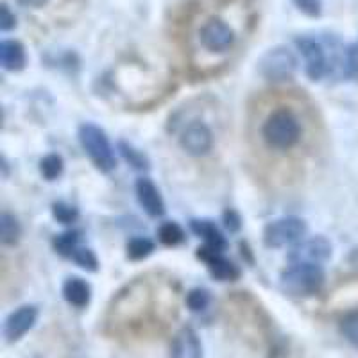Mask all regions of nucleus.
I'll list each match as a JSON object with an SVG mask.
<instances>
[{"instance_id": "obj_13", "label": "nucleus", "mask_w": 358, "mask_h": 358, "mask_svg": "<svg viewBox=\"0 0 358 358\" xmlns=\"http://www.w3.org/2000/svg\"><path fill=\"white\" fill-rule=\"evenodd\" d=\"M136 197L143 210L151 217H162L165 213V203L151 179L142 178L136 181Z\"/></svg>"}, {"instance_id": "obj_3", "label": "nucleus", "mask_w": 358, "mask_h": 358, "mask_svg": "<svg viewBox=\"0 0 358 358\" xmlns=\"http://www.w3.org/2000/svg\"><path fill=\"white\" fill-rule=\"evenodd\" d=\"M324 273L317 264H292L281 274V285L296 296H310L321 290Z\"/></svg>"}, {"instance_id": "obj_20", "label": "nucleus", "mask_w": 358, "mask_h": 358, "mask_svg": "<svg viewBox=\"0 0 358 358\" xmlns=\"http://www.w3.org/2000/svg\"><path fill=\"white\" fill-rule=\"evenodd\" d=\"M40 172L47 181H54L63 172V158L59 155H47L40 162Z\"/></svg>"}, {"instance_id": "obj_29", "label": "nucleus", "mask_w": 358, "mask_h": 358, "mask_svg": "<svg viewBox=\"0 0 358 358\" xmlns=\"http://www.w3.org/2000/svg\"><path fill=\"white\" fill-rule=\"evenodd\" d=\"M15 27H17V17L13 15L8 4H2V8H0V29L8 33Z\"/></svg>"}, {"instance_id": "obj_18", "label": "nucleus", "mask_w": 358, "mask_h": 358, "mask_svg": "<svg viewBox=\"0 0 358 358\" xmlns=\"http://www.w3.org/2000/svg\"><path fill=\"white\" fill-rule=\"evenodd\" d=\"M79 241H81V236H79L78 231H66L54 241V248H56V251L59 252L62 257L72 260L73 252L79 249Z\"/></svg>"}, {"instance_id": "obj_5", "label": "nucleus", "mask_w": 358, "mask_h": 358, "mask_svg": "<svg viewBox=\"0 0 358 358\" xmlns=\"http://www.w3.org/2000/svg\"><path fill=\"white\" fill-rule=\"evenodd\" d=\"M306 233V224L297 217H285L267 224L264 231V242L268 248H285L301 241Z\"/></svg>"}, {"instance_id": "obj_15", "label": "nucleus", "mask_w": 358, "mask_h": 358, "mask_svg": "<svg viewBox=\"0 0 358 358\" xmlns=\"http://www.w3.org/2000/svg\"><path fill=\"white\" fill-rule=\"evenodd\" d=\"M63 297L69 305L76 308H85L92 299V289L81 278H69L63 285Z\"/></svg>"}, {"instance_id": "obj_24", "label": "nucleus", "mask_w": 358, "mask_h": 358, "mask_svg": "<svg viewBox=\"0 0 358 358\" xmlns=\"http://www.w3.org/2000/svg\"><path fill=\"white\" fill-rule=\"evenodd\" d=\"M187 305L192 312H203L210 305V292L204 289H194L188 292Z\"/></svg>"}, {"instance_id": "obj_12", "label": "nucleus", "mask_w": 358, "mask_h": 358, "mask_svg": "<svg viewBox=\"0 0 358 358\" xmlns=\"http://www.w3.org/2000/svg\"><path fill=\"white\" fill-rule=\"evenodd\" d=\"M199 258L206 262L212 276L217 278L219 281H235L236 278L241 276L238 267L233 262H229L228 258H224L222 252H215L204 245L203 249H199Z\"/></svg>"}, {"instance_id": "obj_7", "label": "nucleus", "mask_w": 358, "mask_h": 358, "mask_svg": "<svg viewBox=\"0 0 358 358\" xmlns=\"http://www.w3.org/2000/svg\"><path fill=\"white\" fill-rule=\"evenodd\" d=\"M296 47L303 54L306 62V73L313 81H319L328 70V59H326L324 47L317 40L308 36L296 38Z\"/></svg>"}, {"instance_id": "obj_1", "label": "nucleus", "mask_w": 358, "mask_h": 358, "mask_svg": "<svg viewBox=\"0 0 358 358\" xmlns=\"http://www.w3.org/2000/svg\"><path fill=\"white\" fill-rule=\"evenodd\" d=\"M301 122L292 110H274L262 124V140L268 149L287 152L301 140Z\"/></svg>"}, {"instance_id": "obj_19", "label": "nucleus", "mask_w": 358, "mask_h": 358, "mask_svg": "<svg viewBox=\"0 0 358 358\" xmlns=\"http://www.w3.org/2000/svg\"><path fill=\"white\" fill-rule=\"evenodd\" d=\"M159 241L165 245H178L185 241V231L176 222H163L158 229Z\"/></svg>"}, {"instance_id": "obj_2", "label": "nucleus", "mask_w": 358, "mask_h": 358, "mask_svg": "<svg viewBox=\"0 0 358 358\" xmlns=\"http://www.w3.org/2000/svg\"><path fill=\"white\" fill-rule=\"evenodd\" d=\"M79 140L86 155L95 163V167L101 169L102 172H110L117 167L113 147L101 127L94 124H83L79 127Z\"/></svg>"}, {"instance_id": "obj_11", "label": "nucleus", "mask_w": 358, "mask_h": 358, "mask_svg": "<svg viewBox=\"0 0 358 358\" xmlns=\"http://www.w3.org/2000/svg\"><path fill=\"white\" fill-rule=\"evenodd\" d=\"M172 358H203V344L194 328L185 326L174 335L171 344Z\"/></svg>"}, {"instance_id": "obj_21", "label": "nucleus", "mask_w": 358, "mask_h": 358, "mask_svg": "<svg viewBox=\"0 0 358 358\" xmlns=\"http://www.w3.org/2000/svg\"><path fill=\"white\" fill-rule=\"evenodd\" d=\"M155 251V244H152L149 238H143V236H136V238H131L129 244H127V257L131 260H143L151 252Z\"/></svg>"}, {"instance_id": "obj_10", "label": "nucleus", "mask_w": 358, "mask_h": 358, "mask_svg": "<svg viewBox=\"0 0 358 358\" xmlns=\"http://www.w3.org/2000/svg\"><path fill=\"white\" fill-rule=\"evenodd\" d=\"M331 257V244L324 236H313L292 251L294 264H322Z\"/></svg>"}, {"instance_id": "obj_8", "label": "nucleus", "mask_w": 358, "mask_h": 358, "mask_svg": "<svg viewBox=\"0 0 358 358\" xmlns=\"http://www.w3.org/2000/svg\"><path fill=\"white\" fill-rule=\"evenodd\" d=\"M181 147L192 156H204L212 151L213 133L204 122H192L181 133Z\"/></svg>"}, {"instance_id": "obj_26", "label": "nucleus", "mask_w": 358, "mask_h": 358, "mask_svg": "<svg viewBox=\"0 0 358 358\" xmlns=\"http://www.w3.org/2000/svg\"><path fill=\"white\" fill-rule=\"evenodd\" d=\"M72 260L76 262V264H78L79 267L86 268V271H97L99 262H97V258H95L94 252L90 251V249L81 248V245H79L78 251L73 252Z\"/></svg>"}, {"instance_id": "obj_28", "label": "nucleus", "mask_w": 358, "mask_h": 358, "mask_svg": "<svg viewBox=\"0 0 358 358\" xmlns=\"http://www.w3.org/2000/svg\"><path fill=\"white\" fill-rule=\"evenodd\" d=\"M294 4L297 6V9L301 13H305L306 17H319L322 11L321 0H294Z\"/></svg>"}, {"instance_id": "obj_9", "label": "nucleus", "mask_w": 358, "mask_h": 358, "mask_svg": "<svg viewBox=\"0 0 358 358\" xmlns=\"http://www.w3.org/2000/svg\"><path fill=\"white\" fill-rule=\"evenodd\" d=\"M38 321V308L33 305H24L11 312L4 321V337L8 342H17L33 330Z\"/></svg>"}, {"instance_id": "obj_25", "label": "nucleus", "mask_w": 358, "mask_h": 358, "mask_svg": "<svg viewBox=\"0 0 358 358\" xmlns=\"http://www.w3.org/2000/svg\"><path fill=\"white\" fill-rule=\"evenodd\" d=\"M118 149H120V152H122L124 158H126L134 169H147L145 156H143L140 151H136L134 147H131L129 143L120 142L118 143Z\"/></svg>"}, {"instance_id": "obj_30", "label": "nucleus", "mask_w": 358, "mask_h": 358, "mask_svg": "<svg viewBox=\"0 0 358 358\" xmlns=\"http://www.w3.org/2000/svg\"><path fill=\"white\" fill-rule=\"evenodd\" d=\"M224 222H226V228L229 231H238L241 229V217L236 215L235 212H231V210L224 213Z\"/></svg>"}, {"instance_id": "obj_17", "label": "nucleus", "mask_w": 358, "mask_h": 358, "mask_svg": "<svg viewBox=\"0 0 358 358\" xmlns=\"http://www.w3.org/2000/svg\"><path fill=\"white\" fill-rule=\"evenodd\" d=\"M0 235H2V242L6 245L17 244L18 236H20V224L15 219V215L8 212L0 215Z\"/></svg>"}, {"instance_id": "obj_4", "label": "nucleus", "mask_w": 358, "mask_h": 358, "mask_svg": "<svg viewBox=\"0 0 358 358\" xmlns=\"http://www.w3.org/2000/svg\"><path fill=\"white\" fill-rule=\"evenodd\" d=\"M297 57L287 47H274L260 59V72L268 81H287L296 73Z\"/></svg>"}, {"instance_id": "obj_6", "label": "nucleus", "mask_w": 358, "mask_h": 358, "mask_svg": "<svg viewBox=\"0 0 358 358\" xmlns=\"http://www.w3.org/2000/svg\"><path fill=\"white\" fill-rule=\"evenodd\" d=\"M199 41L210 52H226L235 43V31L220 18H212L201 27Z\"/></svg>"}, {"instance_id": "obj_31", "label": "nucleus", "mask_w": 358, "mask_h": 358, "mask_svg": "<svg viewBox=\"0 0 358 358\" xmlns=\"http://www.w3.org/2000/svg\"><path fill=\"white\" fill-rule=\"evenodd\" d=\"M49 2V0H18V4L25 6V8H41Z\"/></svg>"}, {"instance_id": "obj_23", "label": "nucleus", "mask_w": 358, "mask_h": 358, "mask_svg": "<svg viewBox=\"0 0 358 358\" xmlns=\"http://www.w3.org/2000/svg\"><path fill=\"white\" fill-rule=\"evenodd\" d=\"M344 73L350 79L358 81V43H351L344 50Z\"/></svg>"}, {"instance_id": "obj_22", "label": "nucleus", "mask_w": 358, "mask_h": 358, "mask_svg": "<svg viewBox=\"0 0 358 358\" xmlns=\"http://www.w3.org/2000/svg\"><path fill=\"white\" fill-rule=\"evenodd\" d=\"M341 334L344 335L348 342H351L355 348H358V310L350 312L346 317L342 319Z\"/></svg>"}, {"instance_id": "obj_14", "label": "nucleus", "mask_w": 358, "mask_h": 358, "mask_svg": "<svg viewBox=\"0 0 358 358\" xmlns=\"http://www.w3.org/2000/svg\"><path fill=\"white\" fill-rule=\"evenodd\" d=\"M25 49L17 40H4L0 43V63L9 72H18L25 66Z\"/></svg>"}, {"instance_id": "obj_16", "label": "nucleus", "mask_w": 358, "mask_h": 358, "mask_svg": "<svg viewBox=\"0 0 358 358\" xmlns=\"http://www.w3.org/2000/svg\"><path fill=\"white\" fill-rule=\"evenodd\" d=\"M190 226L192 231L203 236L204 242H206V248L215 252H222L226 249V238H224L222 233L219 231V228L212 220H192Z\"/></svg>"}, {"instance_id": "obj_27", "label": "nucleus", "mask_w": 358, "mask_h": 358, "mask_svg": "<svg viewBox=\"0 0 358 358\" xmlns=\"http://www.w3.org/2000/svg\"><path fill=\"white\" fill-rule=\"evenodd\" d=\"M52 213H54V217H56V219L59 220L62 224L73 222V220L78 219V215H79L78 208H73V206H70V204H65V203L54 204Z\"/></svg>"}]
</instances>
